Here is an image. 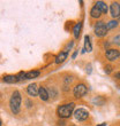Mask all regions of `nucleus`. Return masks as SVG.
<instances>
[{"label": "nucleus", "instance_id": "obj_1", "mask_svg": "<svg viewBox=\"0 0 120 126\" xmlns=\"http://www.w3.org/2000/svg\"><path fill=\"white\" fill-rule=\"evenodd\" d=\"M21 101H22V97H21L20 92H19V91H15V92L12 94V97H10V101H9V106H10V109H12L13 113L20 112Z\"/></svg>", "mask_w": 120, "mask_h": 126}, {"label": "nucleus", "instance_id": "obj_2", "mask_svg": "<svg viewBox=\"0 0 120 126\" xmlns=\"http://www.w3.org/2000/svg\"><path fill=\"white\" fill-rule=\"evenodd\" d=\"M74 107H75V104H74L73 102L60 106L57 109L58 116H59L60 118H69V117L72 116V113H73Z\"/></svg>", "mask_w": 120, "mask_h": 126}, {"label": "nucleus", "instance_id": "obj_3", "mask_svg": "<svg viewBox=\"0 0 120 126\" xmlns=\"http://www.w3.org/2000/svg\"><path fill=\"white\" fill-rule=\"evenodd\" d=\"M95 33H96L97 37H104L106 36L107 33V28H106V24L99 21V22H97L96 25H95Z\"/></svg>", "mask_w": 120, "mask_h": 126}, {"label": "nucleus", "instance_id": "obj_4", "mask_svg": "<svg viewBox=\"0 0 120 126\" xmlns=\"http://www.w3.org/2000/svg\"><path fill=\"white\" fill-rule=\"evenodd\" d=\"M74 96L75 97H82V96H84L86 94H87V86L84 85V84H77L76 86L74 87Z\"/></svg>", "mask_w": 120, "mask_h": 126}, {"label": "nucleus", "instance_id": "obj_5", "mask_svg": "<svg viewBox=\"0 0 120 126\" xmlns=\"http://www.w3.org/2000/svg\"><path fill=\"white\" fill-rule=\"evenodd\" d=\"M74 117L77 120L82 122V120H86L89 117V112L86 109H83V108H79V109H76L74 111Z\"/></svg>", "mask_w": 120, "mask_h": 126}, {"label": "nucleus", "instance_id": "obj_6", "mask_svg": "<svg viewBox=\"0 0 120 126\" xmlns=\"http://www.w3.org/2000/svg\"><path fill=\"white\" fill-rule=\"evenodd\" d=\"M105 55H106V59H107V60L116 61L118 57L120 56V52L118 49H114V48H110V49L106 50Z\"/></svg>", "mask_w": 120, "mask_h": 126}, {"label": "nucleus", "instance_id": "obj_7", "mask_svg": "<svg viewBox=\"0 0 120 126\" xmlns=\"http://www.w3.org/2000/svg\"><path fill=\"white\" fill-rule=\"evenodd\" d=\"M111 10V15L112 17L117 18V17H120V3L119 2H112L110 7Z\"/></svg>", "mask_w": 120, "mask_h": 126}, {"label": "nucleus", "instance_id": "obj_8", "mask_svg": "<svg viewBox=\"0 0 120 126\" xmlns=\"http://www.w3.org/2000/svg\"><path fill=\"white\" fill-rule=\"evenodd\" d=\"M38 90H39V88L37 87V84H31V85L28 86L27 92L30 96H37L38 95Z\"/></svg>", "mask_w": 120, "mask_h": 126}, {"label": "nucleus", "instance_id": "obj_9", "mask_svg": "<svg viewBox=\"0 0 120 126\" xmlns=\"http://www.w3.org/2000/svg\"><path fill=\"white\" fill-rule=\"evenodd\" d=\"M95 7H96L97 9H99L100 13H103V14L107 13V5L104 2V1H97V2L95 3Z\"/></svg>", "mask_w": 120, "mask_h": 126}, {"label": "nucleus", "instance_id": "obj_10", "mask_svg": "<svg viewBox=\"0 0 120 126\" xmlns=\"http://www.w3.org/2000/svg\"><path fill=\"white\" fill-rule=\"evenodd\" d=\"M38 95H39V97L43 101H47L49 100V93H47V91L44 88V87H39V90H38Z\"/></svg>", "mask_w": 120, "mask_h": 126}, {"label": "nucleus", "instance_id": "obj_11", "mask_svg": "<svg viewBox=\"0 0 120 126\" xmlns=\"http://www.w3.org/2000/svg\"><path fill=\"white\" fill-rule=\"evenodd\" d=\"M2 80L5 83H8V84H14V83H17V77L14 76V75H8V76H3Z\"/></svg>", "mask_w": 120, "mask_h": 126}, {"label": "nucleus", "instance_id": "obj_12", "mask_svg": "<svg viewBox=\"0 0 120 126\" xmlns=\"http://www.w3.org/2000/svg\"><path fill=\"white\" fill-rule=\"evenodd\" d=\"M66 59H67V53L66 52H65V50H63V52H60V53L57 55V57H56V63H57V64L62 63Z\"/></svg>", "mask_w": 120, "mask_h": 126}, {"label": "nucleus", "instance_id": "obj_13", "mask_svg": "<svg viewBox=\"0 0 120 126\" xmlns=\"http://www.w3.org/2000/svg\"><path fill=\"white\" fill-rule=\"evenodd\" d=\"M84 50L86 52H91L92 47H91V43H90V37L86 36L84 37Z\"/></svg>", "mask_w": 120, "mask_h": 126}, {"label": "nucleus", "instance_id": "obj_14", "mask_svg": "<svg viewBox=\"0 0 120 126\" xmlns=\"http://www.w3.org/2000/svg\"><path fill=\"white\" fill-rule=\"evenodd\" d=\"M100 12H99V9H97L96 7L93 6L92 8H91V10H90V16L92 17V18H98V17L100 16Z\"/></svg>", "mask_w": 120, "mask_h": 126}, {"label": "nucleus", "instance_id": "obj_15", "mask_svg": "<svg viewBox=\"0 0 120 126\" xmlns=\"http://www.w3.org/2000/svg\"><path fill=\"white\" fill-rule=\"evenodd\" d=\"M81 27H82V24L79 22V23L74 27V30H73V32H74V37L75 38H79L80 37V31H81Z\"/></svg>", "mask_w": 120, "mask_h": 126}, {"label": "nucleus", "instance_id": "obj_16", "mask_svg": "<svg viewBox=\"0 0 120 126\" xmlns=\"http://www.w3.org/2000/svg\"><path fill=\"white\" fill-rule=\"evenodd\" d=\"M38 76H39V71H30L26 75V79H32V78H36Z\"/></svg>", "mask_w": 120, "mask_h": 126}, {"label": "nucleus", "instance_id": "obj_17", "mask_svg": "<svg viewBox=\"0 0 120 126\" xmlns=\"http://www.w3.org/2000/svg\"><path fill=\"white\" fill-rule=\"evenodd\" d=\"M118 27V21H110L109 23L106 24V28H107V30H111V29H114V28H117Z\"/></svg>", "mask_w": 120, "mask_h": 126}, {"label": "nucleus", "instance_id": "obj_18", "mask_svg": "<svg viewBox=\"0 0 120 126\" xmlns=\"http://www.w3.org/2000/svg\"><path fill=\"white\" fill-rule=\"evenodd\" d=\"M26 75H27V72H24V71H21L19 75H16L17 80H23V79H26Z\"/></svg>", "mask_w": 120, "mask_h": 126}, {"label": "nucleus", "instance_id": "obj_19", "mask_svg": "<svg viewBox=\"0 0 120 126\" xmlns=\"http://www.w3.org/2000/svg\"><path fill=\"white\" fill-rule=\"evenodd\" d=\"M113 43L116 44V45H118V46H120V34H119V36H116V37H114Z\"/></svg>", "mask_w": 120, "mask_h": 126}, {"label": "nucleus", "instance_id": "obj_20", "mask_svg": "<svg viewBox=\"0 0 120 126\" xmlns=\"http://www.w3.org/2000/svg\"><path fill=\"white\" fill-rule=\"evenodd\" d=\"M114 78L118 79V80H120V71H118V72L114 73Z\"/></svg>", "mask_w": 120, "mask_h": 126}, {"label": "nucleus", "instance_id": "obj_21", "mask_svg": "<svg viewBox=\"0 0 120 126\" xmlns=\"http://www.w3.org/2000/svg\"><path fill=\"white\" fill-rule=\"evenodd\" d=\"M105 72H106V73H110L111 72V66L110 65L105 66Z\"/></svg>", "mask_w": 120, "mask_h": 126}, {"label": "nucleus", "instance_id": "obj_22", "mask_svg": "<svg viewBox=\"0 0 120 126\" xmlns=\"http://www.w3.org/2000/svg\"><path fill=\"white\" fill-rule=\"evenodd\" d=\"M73 45H74V43H73V41H70V43L67 45V49H70V48L73 47Z\"/></svg>", "mask_w": 120, "mask_h": 126}, {"label": "nucleus", "instance_id": "obj_23", "mask_svg": "<svg viewBox=\"0 0 120 126\" xmlns=\"http://www.w3.org/2000/svg\"><path fill=\"white\" fill-rule=\"evenodd\" d=\"M87 72H88V73L91 72V65H88V66H87Z\"/></svg>", "mask_w": 120, "mask_h": 126}, {"label": "nucleus", "instance_id": "obj_24", "mask_svg": "<svg viewBox=\"0 0 120 126\" xmlns=\"http://www.w3.org/2000/svg\"><path fill=\"white\" fill-rule=\"evenodd\" d=\"M77 53H79V50H76V52L73 54V56H72V57H73V59H75V57H76V55H77Z\"/></svg>", "mask_w": 120, "mask_h": 126}, {"label": "nucleus", "instance_id": "obj_25", "mask_svg": "<svg viewBox=\"0 0 120 126\" xmlns=\"http://www.w3.org/2000/svg\"><path fill=\"white\" fill-rule=\"evenodd\" d=\"M59 125H60V126H63V125H65V123H63L62 120H61V122L59 120Z\"/></svg>", "mask_w": 120, "mask_h": 126}, {"label": "nucleus", "instance_id": "obj_26", "mask_svg": "<svg viewBox=\"0 0 120 126\" xmlns=\"http://www.w3.org/2000/svg\"><path fill=\"white\" fill-rule=\"evenodd\" d=\"M98 126H106V123H103V124H100V125H98Z\"/></svg>", "mask_w": 120, "mask_h": 126}, {"label": "nucleus", "instance_id": "obj_27", "mask_svg": "<svg viewBox=\"0 0 120 126\" xmlns=\"http://www.w3.org/2000/svg\"><path fill=\"white\" fill-rule=\"evenodd\" d=\"M0 126H1V120H0Z\"/></svg>", "mask_w": 120, "mask_h": 126}]
</instances>
